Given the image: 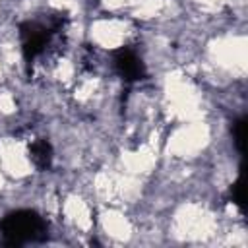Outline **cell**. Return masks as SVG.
<instances>
[{
  "label": "cell",
  "instance_id": "2",
  "mask_svg": "<svg viewBox=\"0 0 248 248\" xmlns=\"http://www.w3.org/2000/svg\"><path fill=\"white\" fill-rule=\"evenodd\" d=\"M60 25H62L60 17H52V19H48V23H45V21H23L19 25L23 58L27 62H33L48 46L52 35L60 29Z\"/></svg>",
  "mask_w": 248,
  "mask_h": 248
},
{
  "label": "cell",
  "instance_id": "6",
  "mask_svg": "<svg viewBox=\"0 0 248 248\" xmlns=\"http://www.w3.org/2000/svg\"><path fill=\"white\" fill-rule=\"evenodd\" d=\"M231 200L240 207L244 209V188H242V176H238L232 186H231Z\"/></svg>",
  "mask_w": 248,
  "mask_h": 248
},
{
  "label": "cell",
  "instance_id": "4",
  "mask_svg": "<svg viewBox=\"0 0 248 248\" xmlns=\"http://www.w3.org/2000/svg\"><path fill=\"white\" fill-rule=\"evenodd\" d=\"M29 157L39 170H46L52 165V145L46 140H35L29 147Z\"/></svg>",
  "mask_w": 248,
  "mask_h": 248
},
{
  "label": "cell",
  "instance_id": "3",
  "mask_svg": "<svg viewBox=\"0 0 248 248\" xmlns=\"http://www.w3.org/2000/svg\"><path fill=\"white\" fill-rule=\"evenodd\" d=\"M112 64H114L116 72L122 76V79L128 83L140 81L145 78V66H143L141 58L136 54V50L130 46L116 48L112 52Z\"/></svg>",
  "mask_w": 248,
  "mask_h": 248
},
{
  "label": "cell",
  "instance_id": "5",
  "mask_svg": "<svg viewBox=\"0 0 248 248\" xmlns=\"http://www.w3.org/2000/svg\"><path fill=\"white\" fill-rule=\"evenodd\" d=\"M232 140L238 149V153H244V141H246V118H238L232 124Z\"/></svg>",
  "mask_w": 248,
  "mask_h": 248
},
{
  "label": "cell",
  "instance_id": "1",
  "mask_svg": "<svg viewBox=\"0 0 248 248\" xmlns=\"http://www.w3.org/2000/svg\"><path fill=\"white\" fill-rule=\"evenodd\" d=\"M0 232L4 244L21 246L29 242H43L48 236V225L39 213L31 209H17L2 217Z\"/></svg>",
  "mask_w": 248,
  "mask_h": 248
}]
</instances>
